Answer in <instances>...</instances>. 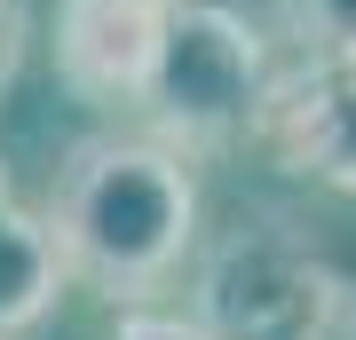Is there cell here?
Instances as JSON below:
<instances>
[{"label": "cell", "mask_w": 356, "mask_h": 340, "mask_svg": "<svg viewBox=\"0 0 356 340\" xmlns=\"http://www.w3.org/2000/svg\"><path fill=\"white\" fill-rule=\"evenodd\" d=\"M40 222L64 253V277L111 309H143L198 245V175L159 135H88L56 166Z\"/></svg>", "instance_id": "1"}, {"label": "cell", "mask_w": 356, "mask_h": 340, "mask_svg": "<svg viewBox=\"0 0 356 340\" xmlns=\"http://www.w3.org/2000/svg\"><path fill=\"white\" fill-rule=\"evenodd\" d=\"M269 95V48L222 0H166L159 24V63L143 88V119L166 151L198 159V151H229L254 135Z\"/></svg>", "instance_id": "2"}, {"label": "cell", "mask_w": 356, "mask_h": 340, "mask_svg": "<svg viewBox=\"0 0 356 340\" xmlns=\"http://www.w3.org/2000/svg\"><path fill=\"white\" fill-rule=\"evenodd\" d=\"M198 325L214 340H356V285L285 238H238L206 261Z\"/></svg>", "instance_id": "3"}, {"label": "cell", "mask_w": 356, "mask_h": 340, "mask_svg": "<svg viewBox=\"0 0 356 340\" xmlns=\"http://www.w3.org/2000/svg\"><path fill=\"white\" fill-rule=\"evenodd\" d=\"M254 143L285 175H309L325 190H356V63L309 56L293 79H269Z\"/></svg>", "instance_id": "4"}, {"label": "cell", "mask_w": 356, "mask_h": 340, "mask_svg": "<svg viewBox=\"0 0 356 340\" xmlns=\"http://www.w3.org/2000/svg\"><path fill=\"white\" fill-rule=\"evenodd\" d=\"M159 24H166V0H64L56 8V79L79 103H135L151 88V63H159Z\"/></svg>", "instance_id": "5"}, {"label": "cell", "mask_w": 356, "mask_h": 340, "mask_svg": "<svg viewBox=\"0 0 356 340\" xmlns=\"http://www.w3.org/2000/svg\"><path fill=\"white\" fill-rule=\"evenodd\" d=\"M64 285L72 277H64V253H56L48 222L32 206H16L8 182H0V340H32L56 316Z\"/></svg>", "instance_id": "6"}, {"label": "cell", "mask_w": 356, "mask_h": 340, "mask_svg": "<svg viewBox=\"0 0 356 340\" xmlns=\"http://www.w3.org/2000/svg\"><path fill=\"white\" fill-rule=\"evenodd\" d=\"M285 32L309 56H341L356 63V0H285Z\"/></svg>", "instance_id": "7"}, {"label": "cell", "mask_w": 356, "mask_h": 340, "mask_svg": "<svg viewBox=\"0 0 356 340\" xmlns=\"http://www.w3.org/2000/svg\"><path fill=\"white\" fill-rule=\"evenodd\" d=\"M111 340H214L198 316H166V309H119Z\"/></svg>", "instance_id": "8"}, {"label": "cell", "mask_w": 356, "mask_h": 340, "mask_svg": "<svg viewBox=\"0 0 356 340\" xmlns=\"http://www.w3.org/2000/svg\"><path fill=\"white\" fill-rule=\"evenodd\" d=\"M16 63H24V0H0V103L16 88Z\"/></svg>", "instance_id": "9"}]
</instances>
